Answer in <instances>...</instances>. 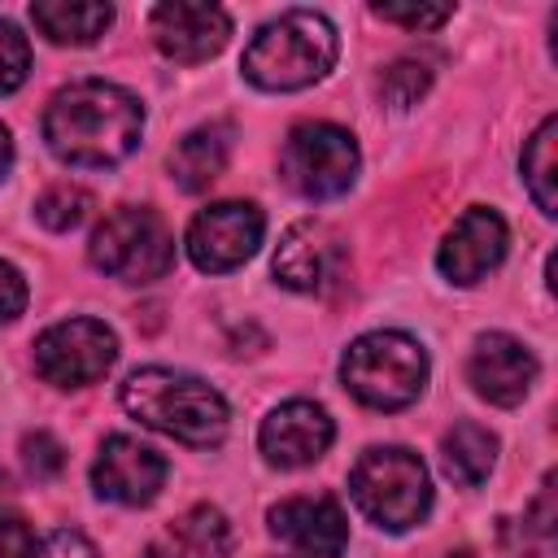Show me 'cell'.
<instances>
[{
    "label": "cell",
    "mask_w": 558,
    "mask_h": 558,
    "mask_svg": "<svg viewBox=\"0 0 558 558\" xmlns=\"http://www.w3.org/2000/svg\"><path fill=\"white\" fill-rule=\"evenodd\" d=\"M466 379L484 401L519 405L527 397V388L536 384V357L523 340H514L506 331H488L475 340V349L466 357Z\"/></svg>",
    "instance_id": "cell-14"
},
{
    "label": "cell",
    "mask_w": 558,
    "mask_h": 558,
    "mask_svg": "<svg viewBox=\"0 0 558 558\" xmlns=\"http://www.w3.org/2000/svg\"><path fill=\"white\" fill-rule=\"evenodd\" d=\"M270 532L310 558H340L349 545V519L336 497H288L270 506Z\"/></svg>",
    "instance_id": "cell-16"
},
{
    "label": "cell",
    "mask_w": 558,
    "mask_h": 558,
    "mask_svg": "<svg viewBox=\"0 0 558 558\" xmlns=\"http://www.w3.org/2000/svg\"><path fill=\"white\" fill-rule=\"evenodd\" d=\"M22 310H26V279L9 262H0V327L13 323Z\"/></svg>",
    "instance_id": "cell-30"
},
{
    "label": "cell",
    "mask_w": 558,
    "mask_h": 558,
    "mask_svg": "<svg viewBox=\"0 0 558 558\" xmlns=\"http://www.w3.org/2000/svg\"><path fill=\"white\" fill-rule=\"evenodd\" d=\"M31 22L52 44H96L109 31L113 9L96 4V0H35L31 4Z\"/></svg>",
    "instance_id": "cell-18"
},
{
    "label": "cell",
    "mask_w": 558,
    "mask_h": 558,
    "mask_svg": "<svg viewBox=\"0 0 558 558\" xmlns=\"http://www.w3.org/2000/svg\"><path fill=\"white\" fill-rule=\"evenodd\" d=\"M375 17L397 22L405 31H436L440 22L453 17V9L449 4H375Z\"/></svg>",
    "instance_id": "cell-26"
},
{
    "label": "cell",
    "mask_w": 558,
    "mask_h": 558,
    "mask_svg": "<svg viewBox=\"0 0 558 558\" xmlns=\"http://www.w3.org/2000/svg\"><path fill=\"white\" fill-rule=\"evenodd\" d=\"M31 558H96V545L74 527H57L44 545H35Z\"/></svg>",
    "instance_id": "cell-27"
},
{
    "label": "cell",
    "mask_w": 558,
    "mask_h": 558,
    "mask_svg": "<svg viewBox=\"0 0 558 558\" xmlns=\"http://www.w3.org/2000/svg\"><path fill=\"white\" fill-rule=\"evenodd\" d=\"M166 458L135 436H109L92 462V488L118 506H148L166 484Z\"/></svg>",
    "instance_id": "cell-10"
},
{
    "label": "cell",
    "mask_w": 558,
    "mask_h": 558,
    "mask_svg": "<svg viewBox=\"0 0 558 558\" xmlns=\"http://www.w3.org/2000/svg\"><path fill=\"white\" fill-rule=\"evenodd\" d=\"M87 257L122 283H153L174 266V235L157 209L122 205L92 231Z\"/></svg>",
    "instance_id": "cell-6"
},
{
    "label": "cell",
    "mask_w": 558,
    "mask_h": 558,
    "mask_svg": "<svg viewBox=\"0 0 558 558\" xmlns=\"http://www.w3.org/2000/svg\"><path fill=\"white\" fill-rule=\"evenodd\" d=\"M113 362H118V336L100 318H65L35 340V371L57 388L96 384L109 375Z\"/></svg>",
    "instance_id": "cell-8"
},
{
    "label": "cell",
    "mask_w": 558,
    "mask_h": 558,
    "mask_svg": "<svg viewBox=\"0 0 558 558\" xmlns=\"http://www.w3.org/2000/svg\"><path fill=\"white\" fill-rule=\"evenodd\" d=\"M231 523L218 506H192L174 519V545L187 558H227L231 554Z\"/></svg>",
    "instance_id": "cell-20"
},
{
    "label": "cell",
    "mask_w": 558,
    "mask_h": 558,
    "mask_svg": "<svg viewBox=\"0 0 558 558\" xmlns=\"http://www.w3.org/2000/svg\"><path fill=\"white\" fill-rule=\"evenodd\" d=\"M349 493H353L357 510L388 532H405V527L423 523V514L432 506L427 466L418 453H410L401 445L366 449L349 471Z\"/></svg>",
    "instance_id": "cell-5"
},
{
    "label": "cell",
    "mask_w": 558,
    "mask_h": 558,
    "mask_svg": "<svg viewBox=\"0 0 558 558\" xmlns=\"http://www.w3.org/2000/svg\"><path fill=\"white\" fill-rule=\"evenodd\" d=\"M344 266V240L336 235V227L318 222V218H301L283 231L279 248H275V279L292 292H323Z\"/></svg>",
    "instance_id": "cell-11"
},
{
    "label": "cell",
    "mask_w": 558,
    "mask_h": 558,
    "mask_svg": "<svg viewBox=\"0 0 558 558\" xmlns=\"http://www.w3.org/2000/svg\"><path fill=\"white\" fill-rule=\"evenodd\" d=\"M340 379L371 410H405L427 384V353L405 331H371L344 349Z\"/></svg>",
    "instance_id": "cell-4"
},
{
    "label": "cell",
    "mask_w": 558,
    "mask_h": 558,
    "mask_svg": "<svg viewBox=\"0 0 558 558\" xmlns=\"http://www.w3.org/2000/svg\"><path fill=\"white\" fill-rule=\"evenodd\" d=\"M31 74V44L13 22H0V96L17 92Z\"/></svg>",
    "instance_id": "cell-24"
},
{
    "label": "cell",
    "mask_w": 558,
    "mask_h": 558,
    "mask_svg": "<svg viewBox=\"0 0 558 558\" xmlns=\"http://www.w3.org/2000/svg\"><path fill=\"white\" fill-rule=\"evenodd\" d=\"M148 35L170 61L196 65V61H209L214 52H222V44L231 35V17L218 4L174 0V4H157L148 13Z\"/></svg>",
    "instance_id": "cell-12"
},
{
    "label": "cell",
    "mask_w": 558,
    "mask_h": 558,
    "mask_svg": "<svg viewBox=\"0 0 558 558\" xmlns=\"http://www.w3.org/2000/svg\"><path fill=\"white\" fill-rule=\"evenodd\" d=\"M554 135H558V122H554V118H545V122L536 126V135L527 140V148H523V183H527V192H532L536 209H541V214H549V218L558 214V192H554V179H558Z\"/></svg>",
    "instance_id": "cell-21"
},
{
    "label": "cell",
    "mask_w": 558,
    "mask_h": 558,
    "mask_svg": "<svg viewBox=\"0 0 558 558\" xmlns=\"http://www.w3.org/2000/svg\"><path fill=\"white\" fill-rule=\"evenodd\" d=\"M227 157H231V131L227 126H196L187 131L174 153H170V179L183 187V192H205L222 170H227Z\"/></svg>",
    "instance_id": "cell-17"
},
{
    "label": "cell",
    "mask_w": 558,
    "mask_h": 558,
    "mask_svg": "<svg viewBox=\"0 0 558 558\" xmlns=\"http://www.w3.org/2000/svg\"><path fill=\"white\" fill-rule=\"evenodd\" d=\"M22 462H26V471H31L35 480H52V475L65 466V449H61L57 436L31 432V436H22Z\"/></svg>",
    "instance_id": "cell-25"
},
{
    "label": "cell",
    "mask_w": 558,
    "mask_h": 558,
    "mask_svg": "<svg viewBox=\"0 0 558 558\" xmlns=\"http://www.w3.org/2000/svg\"><path fill=\"white\" fill-rule=\"evenodd\" d=\"M279 170L296 196L331 201V196H344L357 179V144L344 126L301 122V126H292V135L279 153Z\"/></svg>",
    "instance_id": "cell-7"
},
{
    "label": "cell",
    "mask_w": 558,
    "mask_h": 558,
    "mask_svg": "<svg viewBox=\"0 0 558 558\" xmlns=\"http://www.w3.org/2000/svg\"><path fill=\"white\" fill-rule=\"evenodd\" d=\"M92 209V192L78 187V183H52L39 201H35V218L48 227V231H70L87 218Z\"/></svg>",
    "instance_id": "cell-22"
},
{
    "label": "cell",
    "mask_w": 558,
    "mask_h": 558,
    "mask_svg": "<svg viewBox=\"0 0 558 558\" xmlns=\"http://www.w3.org/2000/svg\"><path fill=\"white\" fill-rule=\"evenodd\" d=\"M523 523L545 541L549 532H554V475H545V484H541V493H536V501L527 506V514H523Z\"/></svg>",
    "instance_id": "cell-31"
},
{
    "label": "cell",
    "mask_w": 558,
    "mask_h": 558,
    "mask_svg": "<svg viewBox=\"0 0 558 558\" xmlns=\"http://www.w3.org/2000/svg\"><path fill=\"white\" fill-rule=\"evenodd\" d=\"M266 218L257 205L248 201H218L205 205L192 227H187V257L196 262V270L205 275H227L235 266H244L257 244H262Z\"/></svg>",
    "instance_id": "cell-9"
},
{
    "label": "cell",
    "mask_w": 558,
    "mask_h": 558,
    "mask_svg": "<svg viewBox=\"0 0 558 558\" xmlns=\"http://www.w3.org/2000/svg\"><path fill=\"white\" fill-rule=\"evenodd\" d=\"M144 105L118 83L83 78L61 87L44 109V140L57 161L78 170H109L140 148Z\"/></svg>",
    "instance_id": "cell-1"
},
{
    "label": "cell",
    "mask_w": 558,
    "mask_h": 558,
    "mask_svg": "<svg viewBox=\"0 0 558 558\" xmlns=\"http://www.w3.org/2000/svg\"><path fill=\"white\" fill-rule=\"evenodd\" d=\"M336 26L314 9H288L266 22L244 48V78L262 92H296L318 83L336 65Z\"/></svg>",
    "instance_id": "cell-3"
},
{
    "label": "cell",
    "mask_w": 558,
    "mask_h": 558,
    "mask_svg": "<svg viewBox=\"0 0 558 558\" xmlns=\"http://www.w3.org/2000/svg\"><path fill=\"white\" fill-rule=\"evenodd\" d=\"M427 83H432V70L423 61H397V65H388L379 92H384V100L392 109H410V105H418V96L427 92Z\"/></svg>",
    "instance_id": "cell-23"
},
{
    "label": "cell",
    "mask_w": 558,
    "mask_h": 558,
    "mask_svg": "<svg viewBox=\"0 0 558 558\" xmlns=\"http://www.w3.org/2000/svg\"><path fill=\"white\" fill-rule=\"evenodd\" d=\"M35 532L22 514H0V558H31Z\"/></svg>",
    "instance_id": "cell-28"
},
{
    "label": "cell",
    "mask_w": 558,
    "mask_h": 558,
    "mask_svg": "<svg viewBox=\"0 0 558 558\" xmlns=\"http://www.w3.org/2000/svg\"><path fill=\"white\" fill-rule=\"evenodd\" d=\"M449 558H475V554H471V549H458V554H449Z\"/></svg>",
    "instance_id": "cell-34"
},
{
    "label": "cell",
    "mask_w": 558,
    "mask_h": 558,
    "mask_svg": "<svg viewBox=\"0 0 558 558\" xmlns=\"http://www.w3.org/2000/svg\"><path fill=\"white\" fill-rule=\"evenodd\" d=\"M140 558H187V554H183L179 545H148Z\"/></svg>",
    "instance_id": "cell-33"
},
{
    "label": "cell",
    "mask_w": 558,
    "mask_h": 558,
    "mask_svg": "<svg viewBox=\"0 0 558 558\" xmlns=\"http://www.w3.org/2000/svg\"><path fill=\"white\" fill-rule=\"evenodd\" d=\"M9 166H13V140H9V131L0 126V179L9 174Z\"/></svg>",
    "instance_id": "cell-32"
},
{
    "label": "cell",
    "mask_w": 558,
    "mask_h": 558,
    "mask_svg": "<svg viewBox=\"0 0 558 558\" xmlns=\"http://www.w3.org/2000/svg\"><path fill=\"white\" fill-rule=\"evenodd\" d=\"M506 244H510V231H506L501 214L475 205V209H466V214L453 222V231L445 235V244H440V253H436V266H440V275L453 279V283H475V279H484V275L506 257Z\"/></svg>",
    "instance_id": "cell-15"
},
{
    "label": "cell",
    "mask_w": 558,
    "mask_h": 558,
    "mask_svg": "<svg viewBox=\"0 0 558 558\" xmlns=\"http://www.w3.org/2000/svg\"><path fill=\"white\" fill-rule=\"evenodd\" d=\"M440 458H445V475L462 488L484 484V475L497 462V436L480 423H458L445 440H440Z\"/></svg>",
    "instance_id": "cell-19"
},
{
    "label": "cell",
    "mask_w": 558,
    "mask_h": 558,
    "mask_svg": "<svg viewBox=\"0 0 558 558\" xmlns=\"http://www.w3.org/2000/svg\"><path fill=\"white\" fill-rule=\"evenodd\" d=\"M331 440H336V423L314 401H283L262 418L257 432V445L275 466H310L331 449Z\"/></svg>",
    "instance_id": "cell-13"
},
{
    "label": "cell",
    "mask_w": 558,
    "mask_h": 558,
    "mask_svg": "<svg viewBox=\"0 0 558 558\" xmlns=\"http://www.w3.org/2000/svg\"><path fill=\"white\" fill-rule=\"evenodd\" d=\"M4 488H9V475H4V471H0V493H4Z\"/></svg>",
    "instance_id": "cell-35"
},
{
    "label": "cell",
    "mask_w": 558,
    "mask_h": 558,
    "mask_svg": "<svg viewBox=\"0 0 558 558\" xmlns=\"http://www.w3.org/2000/svg\"><path fill=\"white\" fill-rule=\"evenodd\" d=\"M536 532L519 519H501V527H497V549H501V558H541V549H536V541H532Z\"/></svg>",
    "instance_id": "cell-29"
},
{
    "label": "cell",
    "mask_w": 558,
    "mask_h": 558,
    "mask_svg": "<svg viewBox=\"0 0 558 558\" xmlns=\"http://www.w3.org/2000/svg\"><path fill=\"white\" fill-rule=\"evenodd\" d=\"M122 405L131 418H140L153 432H166L183 445L209 449L227 436V401L214 384L187 371L170 366H144L131 371L122 384Z\"/></svg>",
    "instance_id": "cell-2"
}]
</instances>
